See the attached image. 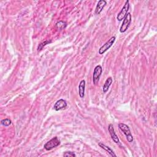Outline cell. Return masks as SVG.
<instances>
[{"mask_svg": "<svg viewBox=\"0 0 157 157\" xmlns=\"http://www.w3.org/2000/svg\"><path fill=\"white\" fill-rule=\"evenodd\" d=\"M118 126H119V128L120 129V130L124 133V134L126 136V139L128 140L129 143H132V142L133 141V137L131 134L129 126L125 123H119Z\"/></svg>", "mask_w": 157, "mask_h": 157, "instance_id": "cell-1", "label": "cell"}, {"mask_svg": "<svg viewBox=\"0 0 157 157\" xmlns=\"http://www.w3.org/2000/svg\"><path fill=\"white\" fill-rule=\"evenodd\" d=\"M60 144V141L58 139L57 137L52 138L51 140L48 141L47 143L44 145V147L46 151H50Z\"/></svg>", "mask_w": 157, "mask_h": 157, "instance_id": "cell-2", "label": "cell"}, {"mask_svg": "<svg viewBox=\"0 0 157 157\" xmlns=\"http://www.w3.org/2000/svg\"><path fill=\"white\" fill-rule=\"evenodd\" d=\"M129 8H130V2L128 0H127V1H125V3L123 7V8L120 11V12L118 13V16L117 17V19L118 21H122L125 19L127 14L128 13V12Z\"/></svg>", "mask_w": 157, "mask_h": 157, "instance_id": "cell-3", "label": "cell"}, {"mask_svg": "<svg viewBox=\"0 0 157 157\" xmlns=\"http://www.w3.org/2000/svg\"><path fill=\"white\" fill-rule=\"evenodd\" d=\"M131 22V15L130 13L128 12L127 14L125 19H123V23L120 27V33H125L127 29H128Z\"/></svg>", "mask_w": 157, "mask_h": 157, "instance_id": "cell-4", "label": "cell"}, {"mask_svg": "<svg viewBox=\"0 0 157 157\" xmlns=\"http://www.w3.org/2000/svg\"><path fill=\"white\" fill-rule=\"evenodd\" d=\"M115 39L116 38L115 36L112 37L108 41H107L102 47H101V48L99 50V54L103 55L105 53L107 50H108L112 46H113V44L115 41Z\"/></svg>", "mask_w": 157, "mask_h": 157, "instance_id": "cell-5", "label": "cell"}, {"mask_svg": "<svg viewBox=\"0 0 157 157\" xmlns=\"http://www.w3.org/2000/svg\"><path fill=\"white\" fill-rule=\"evenodd\" d=\"M102 71H103V69H102V67L100 65L96 66L95 68L93 74V82L95 85H96L97 84V82L99 81L100 76H101Z\"/></svg>", "mask_w": 157, "mask_h": 157, "instance_id": "cell-6", "label": "cell"}, {"mask_svg": "<svg viewBox=\"0 0 157 157\" xmlns=\"http://www.w3.org/2000/svg\"><path fill=\"white\" fill-rule=\"evenodd\" d=\"M66 107H67V103L66 100L63 99H60L55 103L54 108L56 111H58L66 109Z\"/></svg>", "mask_w": 157, "mask_h": 157, "instance_id": "cell-7", "label": "cell"}, {"mask_svg": "<svg viewBox=\"0 0 157 157\" xmlns=\"http://www.w3.org/2000/svg\"><path fill=\"white\" fill-rule=\"evenodd\" d=\"M108 130L109 131V133L110 134V136L113 139V140L114 141V142L116 144H118L120 143V141L119 139L117 136V135L116 134L114 128V126L113 124H110L108 126Z\"/></svg>", "mask_w": 157, "mask_h": 157, "instance_id": "cell-8", "label": "cell"}, {"mask_svg": "<svg viewBox=\"0 0 157 157\" xmlns=\"http://www.w3.org/2000/svg\"><path fill=\"white\" fill-rule=\"evenodd\" d=\"M106 4L107 2L105 1V0H100V1H99L96 7L95 14L96 15H99L102 12L103 8L105 7Z\"/></svg>", "mask_w": 157, "mask_h": 157, "instance_id": "cell-9", "label": "cell"}, {"mask_svg": "<svg viewBox=\"0 0 157 157\" xmlns=\"http://www.w3.org/2000/svg\"><path fill=\"white\" fill-rule=\"evenodd\" d=\"M85 88V80H82L79 85V94L81 98H83L84 97Z\"/></svg>", "mask_w": 157, "mask_h": 157, "instance_id": "cell-10", "label": "cell"}, {"mask_svg": "<svg viewBox=\"0 0 157 157\" xmlns=\"http://www.w3.org/2000/svg\"><path fill=\"white\" fill-rule=\"evenodd\" d=\"M113 79L112 77H108L106 82H105V83H104L103 87V93H106L108 91V90L110 87V86L111 85V84H113Z\"/></svg>", "mask_w": 157, "mask_h": 157, "instance_id": "cell-11", "label": "cell"}, {"mask_svg": "<svg viewBox=\"0 0 157 157\" xmlns=\"http://www.w3.org/2000/svg\"><path fill=\"white\" fill-rule=\"evenodd\" d=\"M98 145L100 146V147H101L103 149H104V151H106L108 153H109V155L111 156H117V155L115 154V153L114 152V151L113 150H112V149L109 147L106 146L105 144H103L101 143H100L98 144Z\"/></svg>", "mask_w": 157, "mask_h": 157, "instance_id": "cell-12", "label": "cell"}, {"mask_svg": "<svg viewBox=\"0 0 157 157\" xmlns=\"http://www.w3.org/2000/svg\"><path fill=\"white\" fill-rule=\"evenodd\" d=\"M66 25L67 24H66V22H65L63 21H60V22H58L57 23L56 27L59 29V30H62V29L66 28Z\"/></svg>", "mask_w": 157, "mask_h": 157, "instance_id": "cell-13", "label": "cell"}, {"mask_svg": "<svg viewBox=\"0 0 157 157\" xmlns=\"http://www.w3.org/2000/svg\"><path fill=\"white\" fill-rule=\"evenodd\" d=\"M51 42H52L51 41H45L41 42V43L39 45L38 47V51H40V50H41L43 49V47H44V46H46V45L49 44L51 43Z\"/></svg>", "mask_w": 157, "mask_h": 157, "instance_id": "cell-14", "label": "cell"}, {"mask_svg": "<svg viewBox=\"0 0 157 157\" xmlns=\"http://www.w3.org/2000/svg\"><path fill=\"white\" fill-rule=\"evenodd\" d=\"M1 123V125L4 126H9L11 124L12 122L9 118H5V119L2 120Z\"/></svg>", "mask_w": 157, "mask_h": 157, "instance_id": "cell-15", "label": "cell"}, {"mask_svg": "<svg viewBox=\"0 0 157 157\" xmlns=\"http://www.w3.org/2000/svg\"><path fill=\"white\" fill-rule=\"evenodd\" d=\"M64 156H71V157H74V156H76V155L74 153L72 152H66L65 153H64L63 154Z\"/></svg>", "mask_w": 157, "mask_h": 157, "instance_id": "cell-16", "label": "cell"}]
</instances>
